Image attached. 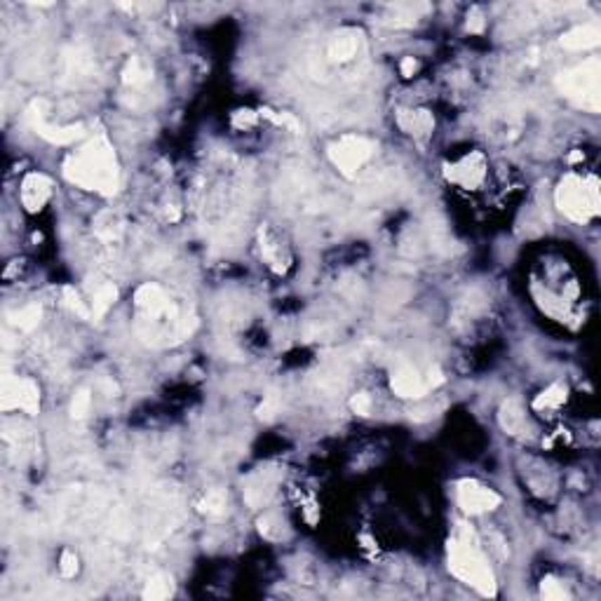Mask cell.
<instances>
[{
	"label": "cell",
	"instance_id": "1",
	"mask_svg": "<svg viewBox=\"0 0 601 601\" xmlns=\"http://www.w3.org/2000/svg\"><path fill=\"white\" fill-rule=\"evenodd\" d=\"M64 176L75 186L94 190L101 195H113L120 188V169L113 146L104 136L92 139L78 153L64 162Z\"/></svg>",
	"mask_w": 601,
	"mask_h": 601
},
{
	"label": "cell",
	"instance_id": "2",
	"mask_svg": "<svg viewBox=\"0 0 601 601\" xmlns=\"http://www.w3.org/2000/svg\"><path fill=\"white\" fill-rule=\"evenodd\" d=\"M449 571L484 597H496L494 571L487 564L480 538L468 524H458L449 538Z\"/></svg>",
	"mask_w": 601,
	"mask_h": 601
},
{
	"label": "cell",
	"instance_id": "3",
	"mask_svg": "<svg viewBox=\"0 0 601 601\" xmlns=\"http://www.w3.org/2000/svg\"><path fill=\"white\" fill-rule=\"evenodd\" d=\"M557 207L564 211L571 221L587 223L599 214V181L594 176L569 174L559 183L555 193Z\"/></svg>",
	"mask_w": 601,
	"mask_h": 601
},
{
	"label": "cell",
	"instance_id": "4",
	"mask_svg": "<svg viewBox=\"0 0 601 601\" xmlns=\"http://www.w3.org/2000/svg\"><path fill=\"white\" fill-rule=\"evenodd\" d=\"M599 59H587L585 64L557 75V87L566 99L585 108L590 113H599Z\"/></svg>",
	"mask_w": 601,
	"mask_h": 601
},
{
	"label": "cell",
	"instance_id": "5",
	"mask_svg": "<svg viewBox=\"0 0 601 601\" xmlns=\"http://www.w3.org/2000/svg\"><path fill=\"white\" fill-rule=\"evenodd\" d=\"M374 150H376L374 141L364 139V136L348 134V136H341L336 143H331L329 158L333 165L338 167L341 174L352 179V176L357 174V169L374 155Z\"/></svg>",
	"mask_w": 601,
	"mask_h": 601
},
{
	"label": "cell",
	"instance_id": "6",
	"mask_svg": "<svg viewBox=\"0 0 601 601\" xmlns=\"http://www.w3.org/2000/svg\"><path fill=\"white\" fill-rule=\"evenodd\" d=\"M26 118H29L33 132H36L38 136H43L45 141L50 143H57V146H68V143L78 141L85 136V125H50L47 122V104L43 99H36L33 104L29 106V113H26Z\"/></svg>",
	"mask_w": 601,
	"mask_h": 601
},
{
	"label": "cell",
	"instance_id": "7",
	"mask_svg": "<svg viewBox=\"0 0 601 601\" xmlns=\"http://www.w3.org/2000/svg\"><path fill=\"white\" fill-rule=\"evenodd\" d=\"M0 407L5 411L10 409H22L26 414H38L40 409V390L36 381L31 378H15V376H5L3 378V402Z\"/></svg>",
	"mask_w": 601,
	"mask_h": 601
},
{
	"label": "cell",
	"instance_id": "8",
	"mask_svg": "<svg viewBox=\"0 0 601 601\" xmlns=\"http://www.w3.org/2000/svg\"><path fill=\"white\" fill-rule=\"evenodd\" d=\"M456 496H458V505L468 515H482V512H491L501 505V496L496 491L487 489L475 480H463L456 489Z\"/></svg>",
	"mask_w": 601,
	"mask_h": 601
},
{
	"label": "cell",
	"instance_id": "9",
	"mask_svg": "<svg viewBox=\"0 0 601 601\" xmlns=\"http://www.w3.org/2000/svg\"><path fill=\"white\" fill-rule=\"evenodd\" d=\"M390 388L395 395L404 399H418L423 395H428V385H425V376L418 374V369L402 362V364L395 369L390 376Z\"/></svg>",
	"mask_w": 601,
	"mask_h": 601
},
{
	"label": "cell",
	"instance_id": "10",
	"mask_svg": "<svg viewBox=\"0 0 601 601\" xmlns=\"http://www.w3.org/2000/svg\"><path fill=\"white\" fill-rule=\"evenodd\" d=\"M52 195V181L47 179L45 174L40 172H31L26 179L22 181V190H19V197H22V204L29 211H40L47 204Z\"/></svg>",
	"mask_w": 601,
	"mask_h": 601
},
{
	"label": "cell",
	"instance_id": "11",
	"mask_svg": "<svg viewBox=\"0 0 601 601\" xmlns=\"http://www.w3.org/2000/svg\"><path fill=\"white\" fill-rule=\"evenodd\" d=\"M482 176H484V158L480 153L470 155V158L458 162V165L447 167V179L454 183H461V186H465V188L477 186V183L482 181Z\"/></svg>",
	"mask_w": 601,
	"mask_h": 601
},
{
	"label": "cell",
	"instance_id": "12",
	"mask_svg": "<svg viewBox=\"0 0 601 601\" xmlns=\"http://www.w3.org/2000/svg\"><path fill=\"white\" fill-rule=\"evenodd\" d=\"M601 40V29L597 24H583V26H576V29L562 33L559 43H562L564 50H592L597 47Z\"/></svg>",
	"mask_w": 601,
	"mask_h": 601
},
{
	"label": "cell",
	"instance_id": "13",
	"mask_svg": "<svg viewBox=\"0 0 601 601\" xmlns=\"http://www.w3.org/2000/svg\"><path fill=\"white\" fill-rule=\"evenodd\" d=\"M397 125L411 136H425L428 132H432L435 120L428 111H399Z\"/></svg>",
	"mask_w": 601,
	"mask_h": 601
},
{
	"label": "cell",
	"instance_id": "14",
	"mask_svg": "<svg viewBox=\"0 0 601 601\" xmlns=\"http://www.w3.org/2000/svg\"><path fill=\"white\" fill-rule=\"evenodd\" d=\"M498 421H501V428L508 435H517L524 425V411L522 404L517 399H505L501 411H498Z\"/></svg>",
	"mask_w": 601,
	"mask_h": 601
},
{
	"label": "cell",
	"instance_id": "15",
	"mask_svg": "<svg viewBox=\"0 0 601 601\" xmlns=\"http://www.w3.org/2000/svg\"><path fill=\"white\" fill-rule=\"evenodd\" d=\"M329 54L331 59L336 61H348L357 54V38L352 33H341V36H333V40L329 43Z\"/></svg>",
	"mask_w": 601,
	"mask_h": 601
},
{
	"label": "cell",
	"instance_id": "16",
	"mask_svg": "<svg viewBox=\"0 0 601 601\" xmlns=\"http://www.w3.org/2000/svg\"><path fill=\"white\" fill-rule=\"evenodd\" d=\"M115 298H118V289H115V284L99 286L97 293L92 296V317H94V319L104 317L106 310L115 303Z\"/></svg>",
	"mask_w": 601,
	"mask_h": 601
},
{
	"label": "cell",
	"instance_id": "17",
	"mask_svg": "<svg viewBox=\"0 0 601 601\" xmlns=\"http://www.w3.org/2000/svg\"><path fill=\"white\" fill-rule=\"evenodd\" d=\"M564 402H566V385L555 383V385H550L548 390H543L541 395H538L534 407L538 409V411H548V409H559Z\"/></svg>",
	"mask_w": 601,
	"mask_h": 601
},
{
	"label": "cell",
	"instance_id": "18",
	"mask_svg": "<svg viewBox=\"0 0 601 601\" xmlns=\"http://www.w3.org/2000/svg\"><path fill=\"white\" fill-rule=\"evenodd\" d=\"M174 592V583L169 576H153L146 583V590H143V597L150 599V601H160V599H167L169 594Z\"/></svg>",
	"mask_w": 601,
	"mask_h": 601
},
{
	"label": "cell",
	"instance_id": "19",
	"mask_svg": "<svg viewBox=\"0 0 601 601\" xmlns=\"http://www.w3.org/2000/svg\"><path fill=\"white\" fill-rule=\"evenodd\" d=\"M40 315H43L40 305H26V308L15 312V315H10V322L15 326H19L22 331H31V329H36V326H38Z\"/></svg>",
	"mask_w": 601,
	"mask_h": 601
},
{
	"label": "cell",
	"instance_id": "20",
	"mask_svg": "<svg viewBox=\"0 0 601 601\" xmlns=\"http://www.w3.org/2000/svg\"><path fill=\"white\" fill-rule=\"evenodd\" d=\"M148 78H150V71H146V68L141 66L139 59L132 57L127 61L125 71H122V80H125V85H143Z\"/></svg>",
	"mask_w": 601,
	"mask_h": 601
},
{
	"label": "cell",
	"instance_id": "21",
	"mask_svg": "<svg viewBox=\"0 0 601 601\" xmlns=\"http://www.w3.org/2000/svg\"><path fill=\"white\" fill-rule=\"evenodd\" d=\"M97 235L101 237V240H106V242H113V240H118L120 237V223H118V218H115L113 214H101L99 216V221H97Z\"/></svg>",
	"mask_w": 601,
	"mask_h": 601
},
{
	"label": "cell",
	"instance_id": "22",
	"mask_svg": "<svg viewBox=\"0 0 601 601\" xmlns=\"http://www.w3.org/2000/svg\"><path fill=\"white\" fill-rule=\"evenodd\" d=\"M64 303L71 308L75 315L83 317V319H90L92 317V310L87 308V305L80 300V293L73 289V286H64Z\"/></svg>",
	"mask_w": 601,
	"mask_h": 601
},
{
	"label": "cell",
	"instance_id": "23",
	"mask_svg": "<svg viewBox=\"0 0 601 601\" xmlns=\"http://www.w3.org/2000/svg\"><path fill=\"white\" fill-rule=\"evenodd\" d=\"M223 510H225V494H221V491H209L202 498L200 512H204V515H221Z\"/></svg>",
	"mask_w": 601,
	"mask_h": 601
},
{
	"label": "cell",
	"instance_id": "24",
	"mask_svg": "<svg viewBox=\"0 0 601 601\" xmlns=\"http://www.w3.org/2000/svg\"><path fill=\"white\" fill-rule=\"evenodd\" d=\"M541 597L545 601H564L569 594H566V590L562 587V583L555 578H545L541 583Z\"/></svg>",
	"mask_w": 601,
	"mask_h": 601
},
{
	"label": "cell",
	"instance_id": "25",
	"mask_svg": "<svg viewBox=\"0 0 601 601\" xmlns=\"http://www.w3.org/2000/svg\"><path fill=\"white\" fill-rule=\"evenodd\" d=\"M90 407H92L90 390H78V395H75L71 402V416L73 418H85V416L90 414Z\"/></svg>",
	"mask_w": 601,
	"mask_h": 601
},
{
	"label": "cell",
	"instance_id": "26",
	"mask_svg": "<svg viewBox=\"0 0 601 601\" xmlns=\"http://www.w3.org/2000/svg\"><path fill=\"white\" fill-rule=\"evenodd\" d=\"M263 115H265V118H270V120L275 122V125H279V127H286V129H291V132H300L298 120L293 118V115H289V113H272V111H263Z\"/></svg>",
	"mask_w": 601,
	"mask_h": 601
},
{
	"label": "cell",
	"instance_id": "27",
	"mask_svg": "<svg viewBox=\"0 0 601 601\" xmlns=\"http://www.w3.org/2000/svg\"><path fill=\"white\" fill-rule=\"evenodd\" d=\"M277 411H279V399L275 392H270L268 397L261 402V407H258V416H261L263 421H272Z\"/></svg>",
	"mask_w": 601,
	"mask_h": 601
},
{
	"label": "cell",
	"instance_id": "28",
	"mask_svg": "<svg viewBox=\"0 0 601 601\" xmlns=\"http://www.w3.org/2000/svg\"><path fill=\"white\" fill-rule=\"evenodd\" d=\"M59 571H61V576L64 578H73L75 573H78V557L73 555V552H64V555H61V559H59Z\"/></svg>",
	"mask_w": 601,
	"mask_h": 601
},
{
	"label": "cell",
	"instance_id": "29",
	"mask_svg": "<svg viewBox=\"0 0 601 601\" xmlns=\"http://www.w3.org/2000/svg\"><path fill=\"white\" fill-rule=\"evenodd\" d=\"M350 409L355 414H359V416H369V411H371V397L364 395V392L355 395V397L350 399Z\"/></svg>",
	"mask_w": 601,
	"mask_h": 601
},
{
	"label": "cell",
	"instance_id": "30",
	"mask_svg": "<svg viewBox=\"0 0 601 601\" xmlns=\"http://www.w3.org/2000/svg\"><path fill=\"white\" fill-rule=\"evenodd\" d=\"M444 383V374L440 366H430L428 374H425V385L428 390H435V388H440Z\"/></svg>",
	"mask_w": 601,
	"mask_h": 601
},
{
	"label": "cell",
	"instance_id": "31",
	"mask_svg": "<svg viewBox=\"0 0 601 601\" xmlns=\"http://www.w3.org/2000/svg\"><path fill=\"white\" fill-rule=\"evenodd\" d=\"M233 122L237 127H251L256 122V113L254 111H237L233 115Z\"/></svg>",
	"mask_w": 601,
	"mask_h": 601
},
{
	"label": "cell",
	"instance_id": "32",
	"mask_svg": "<svg viewBox=\"0 0 601 601\" xmlns=\"http://www.w3.org/2000/svg\"><path fill=\"white\" fill-rule=\"evenodd\" d=\"M484 29V19H482V12L480 10H473L468 15V31L470 33H482Z\"/></svg>",
	"mask_w": 601,
	"mask_h": 601
},
{
	"label": "cell",
	"instance_id": "33",
	"mask_svg": "<svg viewBox=\"0 0 601 601\" xmlns=\"http://www.w3.org/2000/svg\"><path fill=\"white\" fill-rule=\"evenodd\" d=\"M399 71H402L404 78H411V75L418 71V61H416L414 57H404V59H402V64H399Z\"/></svg>",
	"mask_w": 601,
	"mask_h": 601
},
{
	"label": "cell",
	"instance_id": "34",
	"mask_svg": "<svg viewBox=\"0 0 601 601\" xmlns=\"http://www.w3.org/2000/svg\"><path fill=\"white\" fill-rule=\"evenodd\" d=\"M583 158H585V155L580 153V150H576V153H571V155H569V162H580Z\"/></svg>",
	"mask_w": 601,
	"mask_h": 601
}]
</instances>
